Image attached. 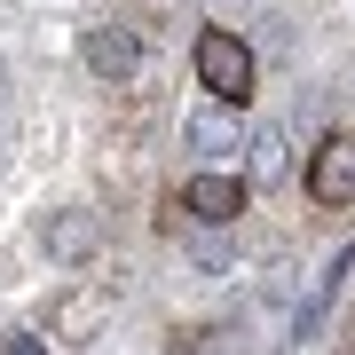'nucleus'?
Segmentation results:
<instances>
[{
  "instance_id": "nucleus-1",
  "label": "nucleus",
  "mask_w": 355,
  "mask_h": 355,
  "mask_svg": "<svg viewBox=\"0 0 355 355\" xmlns=\"http://www.w3.org/2000/svg\"><path fill=\"white\" fill-rule=\"evenodd\" d=\"M198 87L214 103H245L253 95V48L237 32H205L198 40Z\"/></svg>"
},
{
  "instance_id": "nucleus-2",
  "label": "nucleus",
  "mask_w": 355,
  "mask_h": 355,
  "mask_svg": "<svg viewBox=\"0 0 355 355\" xmlns=\"http://www.w3.org/2000/svg\"><path fill=\"white\" fill-rule=\"evenodd\" d=\"M308 198H316L324 214L355 205V135H324L316 142V158H308Z\"/></svg>"
},
{
  "instance_id": "nucleus-3",
  "label": "nucleus",
  "mask_w": 355,
  "mask_h": 355,
  "mask_svg": "<svg viewBox=\"0 0 355 355\" xmlns=\"http://www.w3.org/2000/svg\"><path fill=\"white\" fill-rule=\"evenodd\" d=\"M79 55H87V71H95V79H111V87H127V79L142 71V48H135V32H127V24H95L87 40H79Z\"/></svg>"
},
{
  "instance_id": "nucleus-4",
  "label": "nucleus",
  "mask_w": 355,
  "mask_h": 355,
  "mask_svg": "<svg viewBox=\"0 0 355 355\" xmlns=\"http://www.w3.org/2000/svg\"><path fill=\"white\" fill-rule=\"evenodd\" d=\"M182 205H190L198 221H214V229H221V221H237V214H245V182H237V174H198L190 190H182Z\"/></svg>"
},
{
  "instance_id": "nucleus-5",
  "label": "nucleus",
  "mask_w": 355,
  "mask_h": 355,
  "mask_svg": "<svg viewBox=\"0 0 355 355\" xmlns=\"http://www.w3.org/2000/svg\"><path fill=\"white\" fill-rule=\"evenodd\" d=\"M95 237H103V229H95L87 214H71V221H55V229H48V253H55V261H87V253H95Z\"/></svg>"
},
{
  "instance_id": "nucleus-6",
  "label": "nucleus",
  "mask_w": 355,
  "mask_h": 355,
  "mask_svg": "<svg viewBox=\"0 0 355 355\" xmlns=\"http://www.w3.org/2000/svg\"><path fill=\"white\" fill-rule=\"evenodd\" d=\"M253 174H261V182H268V174H284V135H277V127H261V135H253Z\"/></svg>"
},
{
  "instance_id": "nucleus-7",
  "label": "nucleus",
  "mask_w": 355,
  "mask_h": 355,
  "mask_svg": "<svg viewBox=\"0 0 355 355\" xmlns=\"http://www.w3.org/2000/svg\"><path fill=\"white\" fill-rule=\"evenodd\" d=\"M190 142H205V150H229V142H237V127H229L221 111H205L198 127H190Z\"/></svg>"
},
{
  "instance_id": "nucleus-8",
  "label": "nucleus",
  "mask_w": 355,
  "mask_h": 355,
  "mask_svg": "<svg viewBox=\"0 0 355 355\" xmlns=\"http://www.w3.org/2000/svg\"><path fill=\"white\" fill-rule=\"evenodd\" d=\"M8 355H40V347H32V340H8Z\"/></svg>"
}]
</instances>
